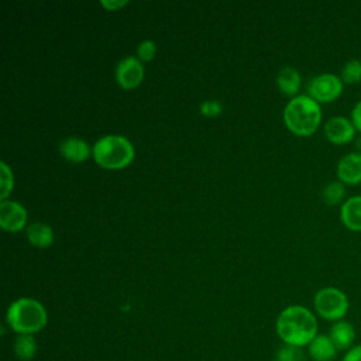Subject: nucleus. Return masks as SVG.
<instances>
[{"mask_svg":"<svg viewBox=\"0 0 361 361\" xmlns=\"http://www.w3.org/2000/svg\"><path fill=\"white\" fill-rule=\"evenodd\" d=\"M275 330L283 344L305 348L319 334V324L310 309L290 305L278 314Z\"/></svg>","mask_w":361,"mask_h":361,"instance_id":"obj_1","label":"nucleus"},{"mask_svg":"<svg viewBox=\"0 0 361 361\" xmlns=\"http://www.w3.org/2000/svg\"><path fill=\"white\" fill-rule=\"evenodd\" d=\"M322 106L307 94L292 97L283 109V121L290 133L299 137H309L322 124Z\"/></svg>","mask_w":361,"mask_h":361,"instance_id":"obj_2","label":"nucleus"},{"mask_svg":"<svg viewBox=\"0 0 361 361\" xmlns=\"http://www.w3.org/2000/svg\"><path fill=\"white\" fill-rule=\"evenodd\" d=\"M6 323L16 334L39 333L48 323L45 306L32 298H18L6 312Z\"/></svg>","mask_w":361,"mask_h":361,"instance_id":"obj_3","label":"nucleus"},{"mask_svg":"<svg viewBox=\"0 0 361 361\" xmlns=\"http://www.w3.org/2000/svg\"><path fill=\"white\" fill-rule=\"evenodd\" d=\"M92 155L104 169H121L131 164L134 147L124 135H104L92 147Z\"/></svg>","mask_w":361,"mask_h":361,"instance_id":"obj_4","label":"nucleus"},{"mask_svg":"<svg viewBox=\"0 0 361 361\" xmlns=\"http://www.w3.org/2000/svg\"><path fill=\"white\" fill-rule=\"evenodd\" d=\"M313 307L319 317L334 323L345 317L350 309V300L340 288L324 286L314 293Z\"/></svg>","mask_w":361,"mask_h":361,"instance_id":"obj_5","label":"nucleus"},{"mask_svg":"<svg viewBox=\"0 0 361 361\" xmlns=\"http://www.w3.org/2000/svg\"><path fill=\"white\" fill-rule=\"evenodd\" d=\"M344 90V83L340 75L336 73H319L307 82V96L316 100L319 104L331 103L337 100Z\"/></svg>","mask_w":361,"mask_h":361,"instance_id":"obj_6","label":"nucleus"},{"mask_svg":"<svg viewBox=\"0 0 361 361\" xmlns=\"http://www.w3.org/2000/svg\"><path fill=\"white\" fill-rule=\"evenodd\" d=\"M323 133L327 141H330L331 144L344 145L354 141L357 130L350 117L333 116L324 123Z\"/></svg>","mask_w":361,"mask_h":361,"instance_id":"obj_7","label":"nucleus"},{"mask_svg":"<svg viewBox=\"0 0 361 361\" xmlns=\"http://www.w3.org/2000/svg\"><path fill=\"white\" fill-rule=\"evenodd\" d=\"M144 79V66L137 56L128 55L116 66V80L120 87L130 90L137 87Z\"/></svg>","mask_w":361,"mask_h":361,"instance_id":"obj_8","label":"nucleus"},{"mask_svg":"<svg viewBox=\"0 0 361 361\" xmlns=\"http://www.w3.org/2000/svg\"><path fill=\"white\" fill-rule=\"evenodd\" d=\"M337 179L345 186H355L361 183V151H351L344 154L336 165Z\"/></svg>","mask_w":361,"mask_h":361,"instance_id":"obj_9","label":"nucleus"},{"mask_svg":"<svg viewBox=\"0 0 361 361\" xmlns=\"http://www.w3.org/2000/svg\"><path fill=\"white\" fill-rule=\"evenodd\" d=\"M27 224V210L14 200L0 202V227L6 231H20Z\"/></svg>","mask_w":361,"mask_h":361,"instance_id":"obj_10","label":"nucleus"},{"mask_svg":"<svg viewBox=\"0 0 361 361\" xmlns=\"http://www.w3.org/2000/svg\"><path fill=\"white\" fill-rule=\"evenodd\" d=\"M341 224L354 233H361V195L350 196L340 206Z\"/></svg>","mask_w":361,"mask_h":361,"instance_id":"obj_11","label":"nucleus"},{"mask_svg":"<svg viewBox=\"0 0 361 361\" xmlns=\"http://www.w3.org/2000/svg\"><path fill=\"white\" fill-rule=\"evenodd\" d=\"M329 337L334 343L338 351H347L355 343V329L353 323L343 319L334 322L329 329Z\"/></svg>","mask_w":361,"mask_h":361,"instance_id":"obj_12","label":"nucleus"},{"mask_svg":"<svg viewBox=\"0 0 361 361\" xmlns=\"http://www.w3.org/2000/svg\"><path fill=\"white\" fill-rule=\"evenodd\" d=\"M306 351L313 361H333L338 353L329 334L320 333L307 344Z\"/></svg>","mask_w":361,"mask_h":361,"instance_id":"obj_13","label":"nucleus"},{"mask_svg":"<svg viewBox=\"0 0 361 361\" xmlns=\"http://www.w3.org/2000/svg\"><path fill=\"white\" fill-rule=\"evenodd\" d=\"M59 151L66 161L75 162V164L85 162L92 154L90 145L79 137L65 138L59 145Z\"/></svg>","mask_w":361,"mask_h":361,"instance_id":"obj_14","label":"nucleus"},{"mask_svg":"<svg viewBox=\"0 0 361 361\" xmlns=\"http://www.w3.org/2000/svg\"><path fill=\"white\" fill-rule=\"evenodd\" d=\"M300 83H302L300 73L295 68L285 66L278 72L276 85H278V89L285 96H290V97L298 96V92L300 89Z\"/></svg>","mask_w":361,"mask_h":361,"instance_id":"obj_15","label":"nucleus"},{"mask_svg":"<svg viewBox=\"0 0 361 361\" xmlns=\"http://www.w3.org/2000/svg\"><path fill=\"white\" fill-rule=\"evenodd\" d=\"M27 238L31 245L47 248L54 243V230L47 223L35 221L27 227Z\"/></svg>","mask_w":361,"mask_h":361,"instance_id":"obj_16","label":"nucleus"},{"mask_svg":"<svg viewBox=\"0 0 361 361\" xmlns=\"http://www.w3.org/2000/svg\"><path fill=\"white\" fill-rule=\"evenodd\" d=\"M13 351L20 361H31L38 351L35 337L32 334H17L13 343Z\"/></svg>","mask_w":361,"mask_h":361,"instance_id":"obj_17","label":"nucleus"},{"mask_svg":"<svg viewBox=\"0 0 361 361\" xmlns=\"http://www.w3.org/2000/svg\"><path fill=\"white\" fill-rule=\"evenodd\" d=\"M322 199L327 206H341L345 200V185L338 179L327 182L322 189Z\"/></svg>","mask_w":361,"mask_h":361,"instance_id":"obj_18","label":"nucleus"},{"mask_svg":"<svg viewBox=\"0 0 361 361\" xmlns=\"http://www.w3.org/2000/svg\"><path fill=\"white\" fill-rule=\"evenodd\" d=\"M340 78L344 85H355L361 82V61L360 59H348L340 72Z\"/></svg>","mask_w":361,"mask_h":361,"instance_id":"obj_19","label":"nucleus"},{"mask_svg":"<svg viewBox=\"0 0 361 361\" xmlns=\"http://www.w3.org/2000/svg\"><path fill=\"white\" fill-rule=\"evenodd\" d=\"M14 186V176L6 162L0 164V199L7 200Z\"/></svg>","mask_w":361,"mask_h":361,"instance_id":"obj_20","label":"nucleus"},{"mask_svg":"<svg viewBox=\"0 0 361 361\" xmlns=\"http://www.w3.org/2000/svg\"><path fill=\"white\" fill-rule=\"evenodd\" d=\"M275 361H306V355L303 348L283 344L278 350Z\"/></svg>","mask_w":361,"mask_h":361,"instance_id":"obj_21","label":"nucleus"},{"mask_svg":"<svg viewBox=\"0 0 361 361\" xmlns=\"http://www.w3.org/2000/svg\"><path fill=\"white\" fill-rule=\"evenodd\" d=\"M157 52V44L152 39H144L137 47V58L142 62H149L154 59Z\"/></svg>","mask_w":361,"mask_h":361,"instance_id":"obj_22","label":"nucleus"},{"mask_svg":"<svg viewBox=\"0 0 361 361\" xmlns=\"http://www.w3.org/2000/svg\"><path fill=\"white\" fill-rule=\"evenodd\" d=\"M199 110H200V114H202V116H206V117H216V116H219V114L221 113L223 106H221V103L217 102V100H206V102H203V103L200 104Z\"/></svg>","mask_w":361,"mask_h":361,"instance_id":"obj_23","label":"nucleus"},{"mask_svg":"<svg viewBox=\"0 0 361 361\" xmlns=\"http://www.w3.org/2000/svg\"><path fill=\"white\" fill-rule=\"evenodd\" d=\"M350 118H351L357 133L361 134V99L353 106L351 113H350Z\"/></svg>","mask_w":361,"mask_h":361,"instance_id":"obj_24","label":"nucleus"},{"mask_svg":"<svg viewBox=\"0 0 361 361\" xmlns=\"http://www.w3.org/2000/svg\"><path fill=\"white\" fill-rule=\"evenodd\" d=\"M341 361H361V344H354L351 348L344 351Z\"/></svg>","mask_w":361,"mask_h":361,"instance_id":"obj_25","label":"nucleus"},{"mask_svg":"<svg viewBox=\"0 0 361 361\" xmlns=\"http://www.w3.org/2000/svg\"><path fill=\"white\" fill-rule=\"evenodd\" d=\"M100 4H102L104 8H107V10H110V11H111V10L114 11V10H118L120 7H124V6L127 4V1H126V0H118V1H117V0H113V1H111V0H102Z\"/></svg>","mask_w":361,"mask_h":361,"instance_id":"obj_26","label":"nucleus"}]
</instances>
